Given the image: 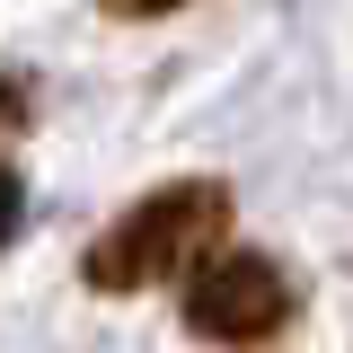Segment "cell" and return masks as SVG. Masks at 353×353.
<instances>
[{"label":"cell","mask_w":353,"mask_h":353,"mask_svg":"<svg viewBox=\"0 0 353 353\" xmlns=\"http://www.w3.org/2000/svg\"><path fill=\"white\" fill-rule=\"evenodd\" d=\"M230 248V185L221 176H176V185H150L115 230H97L80 256L88 292H150L168 274H194V265Z\"/></svg>","instance_id":"obj_1"},{"label":"cell","mask_w":353,"mask_h":353,"mask_svg":"<svg viewBox=\"0 0 353 353\" xmlns=\"http://www.w3.org/2000/svg\"><path fill=\"white\" fill-rule=\"evenodd\" d=\"M301 318V283L265 248H212L185 274V327L203 345H274Z\"/></svg>","instance_id":"obj_2"},{"label":"cell","mask_w":353,"mask_h":353,"mask_svg":"<svg viewBox=\"0 0 353 353\" xmlns=\"http://www.w3.org/2000/svg\"><path fill=\"white\" fill-rule=\"evenodd\" d=\"M18 221H27V185H18L9 168H0V248L18 239Z\"/></svg>","instance_id":"obj_3"},{"label":"cell","mask_w":353,"mask_h":353,"mask_svg":"<svg viewBox=\"0 0 353 353\" xmlns=\"http://www.w3.org/2000/svg\"><path fill=\"white\" fill-rule=\"evenodd\" d=\"M106 18H168V9H185V0H97Z\"/></svg>","instance_id":"obj_4"},{"label":"cell","mask_w":353,"mask_h":353,"mask_svg":"<svg viewBox=\"0 0 353 353\" xmlns=\"http://www.w3.org/2000/svg\"><path fill=\"white\" fill-rule=\"evenodd\" d=\"M18 124H27V88L0 71V132H18Z\"/></svg>","instance_id":"obj_5"}]
</instances>
